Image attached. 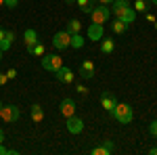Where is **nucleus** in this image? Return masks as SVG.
Listing matches in <instances>:
<instances>
[{
	"label": "nucleus",
	"instance_id": "f257e3e1",
	"mask_svg": "<svg viewBox=\"0 0 157 155\" xmlns=\"http://www.w3.org/2000/svg\"><path fill=\"white\" fill-rule=\"evenodd\" d=\"M113 4V9L111 13L115 15V19H121L124 23H134V17H136V11L132 9V4L128 2V0H113L111 2Z\"/></svg>",
	"mask_w": 157,
	"mask_h": 155
},
{
	"label": "nucleus",
	"instance_id": "f03ea898",
	"mask_svg": "<svg viewBox=\"0 0 157 155\" xmlns=\"http://www.w3.org/2000/svg\"><path fill=\"white\" fill-rule=\"evenodd\" d=\"M111 113H113V118L117 119L120 124H130L134 119V111L128 103H115V107L111 109Z\"/></svg>",
	"mask_w": 157,
	"mask_h": 155
},
{
	"label": "nucleus",
	"instance_id": "7ed1b4c3",
	"mask_svg": "<svg viewBox=\"0 0 157 155\" xmlns=\"http://www.w3.org/2000/svg\"><path fill=\"white\" fill-rule=\"evenodd\" d=\"M42 67L46 69V72L55 73L57 69H61L63 67V57L61 55H57V52H50V55H42Z\"/></svg>",
	"mask_w": 157,
	"mask_h": 155
},
{
	"label": "nucleus",
	"instance_id": "20e7f679",
	"mask_svg": "<svg viewBox=\"0 0 157 155\" xmlns=\"http://www.w3.org/2000/svg\"><path fill=\"white\" fill-rule=\"evenodd\" d=\"M19 118H21V111H19L17 105H2V107H0V119H2V122L13 124V122H17Z\"/></svg>",
	"mask_w": 157,
	"mask_h": 155
},
{
	"label": "nucleus",
	"instance_id": "39448f33",
	"mask_svg": "<svg viewBox=\"0 0 157 155\" xmlns=\"http://www.w3.org/2000/svg\"><path fill=\"white\" fill-rule=\"evenodd\" d=\"M69 44H71V34H69L67 29L57 32V34L52 36V46L57 48V50H65V48H69Z\"/></svg>",
	"mask_w": 157,
	"mask_h": 155
},
{
	"label": "nucleus",
	"instance_id": "423d86ee",
	"mask_svg": "<svg viewBox=\"0 0 157 155\" xmlns=\"http://www.w3.org/2000/svg\"><path fill=\"white\" fill-rule=\"evenodd\" d=\"M109 15H111V11H109V6H94L92 11H90V19H92V23H107Z\"/></svg>",
	"mask_w": 157,
	"mask_h": 155
},
{
	"label": "nucleus",
	"instance_id": "0eeeda50",
	"mask_svg": "<svg viewBox=\"0 0 157 155\" xmlns=\"http://www.w3.org/2000/svg\"><path fill=\"white\" fill-rule=\"evenodd\" d=\"M88 40H94V42H101V38L105 36V25L103 23H90L88 25V32H86Z\"/></svg>",
	"mask_w": 157,
	"mask_h": 155
},
{
	"label": "nucleus",
	"instance_id": "6e6552de",
	"mask_svg": "<svg viewBox=\"0 0 157 155\" xmlns=\"http://www.w3.org/2000/svg\"><path fill=\"white\" fill-rule=\"evenodd\" d=\"M82 130H84V119L75 118V115L67 118V132L69 134H80Z\"/></svg>",
	"mask_w": 157,
	"mask_h": 155
},
{
	"label": "nucleus",
	"instance_id": "1a4fd4ad",
	"mask_svg": "<svg viewBox=\"0 0 157 155\" xmlns=\"http://www.w3.org/2000/svg\"><path fill=\"white\" fill-rule=\"evenodd\" d=\"M59 109H61L63 118H71V115H75V101L73 99H63Z\"/></svg>",
	"mask_w": 157,
	"mask_h": 155
},
{
	"label": "nucleus",
	"instance_id": "9d476101",
	"mask_svg": "<svg viewBox=\"0 0 157 155\" xmlns=\"http://www.w3.org/2000/svg\"><path fill=\"white\" fill-rule=\"evenodd\" d=\"M55 78H57L59 82H63V84H71L73 78H75V73H73L69 67H65V65H63L61 69H57V72H55Z\"/></svg>",
	"mask_w": 157,
	"mask_h": 155
},
{
	"label": "nucleus",
	"instance_id": "9b49d317",
	"mask_svg": "<svg viewBox=\"0 0 157 155\" xmlns=\"http://www.w3.org/2000/svg\"><path fill=\"white\" fill-rule=\"evenodd\" d=\"M80 76L84 78V80H90V78H94V63L92 61H82L80 63Z\"/></svg>",
	"mask_w": 157,
	"mask_h": 155
},
{
	"label": "nucleus",
	"instance_id": "f8f14e48",
	"mask_svg": "<svg viewBox=\"0 0 157 155\" xmlns=\"http://www.w3.org/2000/svg\"><path fill=\"white\" fill-rule=\"evenodd\" d=\"M23 42H25V46H27V52L32 55V48H34V44L38 42V34H36V29H25V34H23Z\"/></svg>",
	"mask_w": 157,
	"mask_h": 155
},
{
	"label": "nucleus",
	"instance_id": "ddd939ff",
	"mask_svg": "<svg viewBox=\"0 0 157 155\" xmlns=\"http://www.w3.org/2000/svg\"><path fill=\"white\" fill-rule=\"evenodd\" d=\"M115 103H117V101H115V96L109 95V92H105V95L101 96V107L107 109V111H111V109L115 107Z\"/></svg>",
	"mask_w": 157,
	"mask_h": 155
},
{
	"label": "nucleus",
	"instance_id": "4468645a",
	"mask_svg": "<svg viewBox=\"0 0 157 155\" xmlns=\"http://www.w3.org/2000/svg\"><path fill=\"white\" fill-rule=\"evenodd\" d=\"M113 48H115V42L111 40V38H101V52H105V55H111L113 52Z\"/></svg>",
	"mask_w": 157,
	"mask_h": 155
},
{
	"label": "nucleus",
	"instance_id": "2eb2a0df",
	"mask_svg": "<svg viewBox=\"0 0 157 155\" xmlns=\"http://www.w3.org/2000/svg\"><path fill=\"white\" fill-rule=\"evenodd\" d=\"M75 2H78V9H80L82 13H88V15H90V11L97 6V4H94L97 0H75Z\"/></svg>",
	"mask_w": 157,
	"mask_h": 155
},
{
	"label": "nucleus",
	"instance_id": "dca6fc26",
	"mask_svg": "<svg viewBox=\"0 0 157 155\" xmlns=\"http://www.w3.org/2000/svg\"><path fill=\"white\" fill-rule=\"evenodd\" d=\"M32 119H34V124H40L42 119H44V111H42V107L40 105H32Z\"/></svg>",
	"mask_w": 157,
	"mask_h": 155
},
{
	"label": "nucleus",
	"instance_id": "f3484780",
	"mask_svg": "<svg viewBox=\"0 0 157 155\" xmlns=\"http://www.w3.org/2000/svg\"><path fill=\"white\" fill-rule=\"evenodd\" d=\"M13 40H15V34H13V32H6V34H4V40L0 42V48H2V50H9V48L13 46Z\"/></svg>",
	"mask_w": 157,
	"mask_h": 155
},
{
	"label": "nucleus",
	"instance_id": "a211bd4d",
	"mask_svg": "<svg viewBox=\"0 0 157 155\" xmlns=\"http://www.w3.org/2000/svg\"><path fill=\"white\" fill-rule=\"evenodd\" d=\"M111 29H113V34H124V32L128 29V23H124L121 19H115L113 25H111Z\"/></svg>",
	"mask_w": 157,
	"mask_h": 155
},
{
	"label": "nucleus",
	"instance_id": "6ab92c4d",
	"mask_svg": "<svg viewBox=\"0 0 157 155\" xmlns=\"http://www.w3.org/2000/svg\"><path fill=\"white\" fill-rule=\"evenodd\" d=\"M149 6H151V0H136L132 9H134V11H138V13H145Z\"/></svg>",
	"mask_w": 157,
	"mask_h": 155
},
{
	"label": "nucleus",
	"instance_id": "aec40b11",
	"mask_svg": "<svg viewBox=\"0 0 157 155\" xmlns=\"http://www.w3.org/2000/svg\"><path fill=\"white\" fill-rule=\"evenodd\" d=\"M80 29H82V23H80L78 19H71V21L67 23V32H69V34H80Z\"/></svg>",
	"mask_w": 157,
	"mask_h": 155
},
{
	"label": "nucleus",
	"instance_id": "412c9836",
	"mask_svg": "<svg viewBox=\"0 0 157 155\" xmlns=\"http://www.w3.org/2000/svg\"><path fill=\"white\" fill-rule=\"evenodd\" d=\"M71 48H82L84 46V38L80 36V34H71Z\"/></svg>",
	"mask_w": 157,
	"mask_h": 155
},
{
	"label": "nucleus",
	"instance_id": "4be33fe9",
	"mask_svg": "<svg viewBox=\"0 0 157 155\" xmlns=\"http://www.w3.org/2000/svg\"><path fill=\"white\" fill-rule=\"evenodd\" d=\"M44 52H46V46H44V44H40V42H36L34 48H32V55H34V57H42Z\"/></svg>",
	"mask_w": 157,
	"mask_h": 155
},
{
	"label": "nucleus",
	"instance_id": "5701e85b",
	"mask_svg": "<svg viewBox=\"0 0 157 155\" xmlns=\"http://www.w3.org/2000/svg\"><path fill=\"white\" fill-rule=\"evenodd\" d=\"M92 155H111V153H109L107 149L101 145V147H94V149H92Z\"/></svg>",
	"mask_w": 157,
	"mask_h": 155
},
{
	"label": "nucleus",
	"instance_id": "b1692460",
	"mask_svg": "<svg viewBox=\"0 0 157 155\" xmlns=\"http://www.w3.org/2000/svg\"><path fill=\"white\" fill-rule=\"evenodd\" d=\"M149 132H151V136L157 138V119H153V122L149 124Z\"/></svg>",
	"mask_w": 157,
	"mask_h": 155
},
{
	"label": "nucleus",
	"instance_id": "393cba45",
	"mask_svg": "<svg viewBox=\"0 0 157 155\" xmlns=\"http://www.w3.org/2000/svg\"><path fill=\"white\" fill-rule=\"evenodd\" d=\"M19 4V0H4V6H9V9H15Z\"/></svg>",
	"mask_w": 157,
	"mask_h": 155
},
{
	"label": "nucleus",
	"instance_id": "a878e982",
	"mask_svg": "<svg viewBox=\"0 0 157 155\" xmlns=\"http://www.w3.org/2000/svg\"><path fill=\"white\" fill-rule=\"evenodd\" d=\"M103 147L107 149L109 153H113V141H105V143H103Z\"/></svg>",
	"mask_w": 157,
	"mask_h": 155
},
{
	"label": "nucleus",
	"instance_id": "bb28decb",
	"mask_svg": "<svg viewBox=\"0 0 157 155\" xmlns=\"http://www.w3.org/2000/svg\"><path fill=\"white\" fill-rule=\"evenodd\" d=\"M75 90H78L80 95H88V88H86L84 84H80V86H75Z\"/></svg>",
	"mask_w": 157,
	"mask_h": 155
},
{
	"label": "nucleus",
	"instance_id": "cd10ccee",
	"mask_svg": "<svg viewBox=\"0 0 157 155\" xmlns=\"http://www.w3.org/2000/svg\"><path fill=\"white\" fill-rule=\"evenodd\" d=\"M6 78H9V80L17 78V72H15V69H9V72H6Z\"/></svg>",
	"mask_w": 157,
	"mask_h": 155
},
{
	"label": "nucleus",
	"instance_id": "c85d7f7f",
	"mask_svg": "<svg viewBox=\"0 0 157 155\" xmlns=\"http://www.w3.org/2000/svg\"><path fill=\"white\" fill-rule=\"evenodd\" d=\"M6 80H9V78H6V73H0V86H4Z\"/></svg>",
	"mask_w": 157,
	"mask_h": 155
},
{
	"label": "nucleus",
	"instance_id": "c756f323",
	"mask_svg": "<svg viewBox=\"0 0 157 155\" xmlns=\"http://www.w3.org/2000/svg\"><path fill=\"white\" fill-rule=\"evenodd\" d=\"M147 21H149V23H155V15H151V13H147Z\"/></svg>",
	"mask_w": 157,
	"mask_h": 155
},
{
	"label": "nucleus",
	"instance_id": "7c9ffc66",
	"mask_svg": "<svg viewBox=\"0 0 157 155\" xmlns=\"http://www.w3.org/2000/svg\"><path fill=\"white\" fill-rule=\"evenodd\" d=\"M4 34H6V29H0V42L4 40Z\"/></svg>",
	"mask_w": 157,
	"mask_h": 155
},
{
	"label": "nucleus",
	"instance_id": "2f4dec72",
	"mask_svg": "<svg viewBox=\"0 0 157 155\" xmlns=\"http://www.w3.org/2000/svg\"><path fill=\"white\" fill-rule=\"evenodd\" d=\"M97 2H101V4H111L113 0H97Z\"/></svg>",
	"mask_w": 157,
	"mask_h": 155
},
{
	"label": "nucleus",
	"instance_id": "473e14b6",
	"mask_svg": "<svg viewBox=\"0 0 157 155\" xmlns=\"http://www.w3.org/2000/svg\"><path fill=\"white\" fill-rule=\"evenodd\" d=\"M151 155H157V147H151Z\"/></svg>",
	"mask_w": 157,
	"mask_h": 155
},
{
	"label": "nucleus",
	"instance_id": "72a5a7b5",
	"mask_svg": "<svg viewBox=\"0 0 157 155\" xmlns=\"http://www.w3.org/2000/svg\"><path fill=\"white\" fill-rule=\"evenodd\" d=\"M2 141H4V132L0 130V145H2Z\"/></svg>",
	"mask_w": 157,
	"mask_h": 155
},
{
	"label": "nucleus",
	"instance_id": "f704fd0d",
	"mask_svg": "<svg viewBox=\"0 0 157 155\" xmlns=\"http://www.w3.org/2000/svg\"><path fill=\"white\" fill-rule=\"evenodd\" d=\"M151 4H153V6H157V0H151Z\"/></svg>",
	"mask_w": 157,
	"mask_h": 155
},
{
	"label": "nucleus",
	"instance_id": "c9c22d12",
	"mask_svg": "<svg viewBox=\"0 0 157 155\" xmlns=\"http://www.w3.org/2000/svg\"><path fill=\"white\" fill-rule=\"evenodd\" d=\"M2 52H4V50H2V48H0V61H2Z\"/></svg>",
	"mask_w": 157,
	"mask_h": 155
},
{
	"label": "nucleus",
	"instance_id": "e433bc0d",
	"mask_svg": "<svg viewBox=\"0 0 157 155\" xmlns=\"http://www.w3.org/2000/svg\"><path fill=\"white\" fill-rule=\"evenodd\" d=\"M0 6H4V0H0Z\"/></svg>",
	"mask_w": 157,
	"mask_h": 155
},
{
	"label": "nucleus",
	"instance_id": "4c0bfd02",
	"mask_svg": "<svg viewBox=\"0 0 157 155\" xmlns=\"http://www.w3.org/2000/svg\"><path fill=\"white\" fill-rule=\"evenodd\" d=\"M65 2H73V0H65Z\"/></svg>",
	"mask_w": 157,
	"mask_h": 155
},
{
	"label": "nucleus",
	"instance_id": "58836bf2",
	"mask_svg": "<svg viewBox=\"0 0 157 155\" xmlns=\"http://www.w3.org/2000/svg\"><path fill=\"white\" fill-rule=\"evenodd\" d=\"M155 29H157V23H155Z\"/></svg>",
	"mask_w": 157,
	"mask_h": 155
},
{
	"label": "nucleus",
	"instance_id": "ea45409f",
	"mask_svg": "<svg viewBox=\"0 0 157 155\" xmlns=\"http://www.w3.org/2000/svg\"><path fill=\"white\" fill-rule=\"evenodd\" d=\"M0 107H2V103H0Z\"/></svg>",
	"mask_w": 157,
	"mask_h": 155
}]
</instances>
